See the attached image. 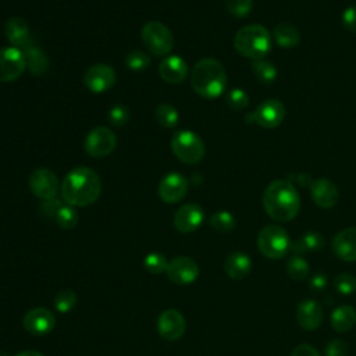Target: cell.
Wrapping results in <instances>:
<instances>
[{"instance_id":"6da1fadb","label":"cell","mask_w":356,"mask_h":356,"mask_svg":"<svg viewBox=\"0 0 356 356\" xmlns=\"http://www.w3.org/2000/svg\"><path fill=\"white\" fill-rule=\"evenodd\" d=\"M60 191L67 205L86 207L99 199L102 182L95 170L89 167H75L64 177Z\"/></svg>"},{"instance_id":"7a4b0ae2","label":"cell","mask_w":356,"mask_h":356,"mask_svg":"<svg viewBox=\"0 0 356 356\" xmlns=\"http://www.w3.org/2000/svg\"><path fill=\"white\" fill-rule=\"evenodd\" d=\"M263 207L273 220L285 223L298 216L301 198L292 182L287 180H276L263 194Z\"/></svg>"},{"instance_id":"3957f363","label":"cell","mask_w":356,"mask_h":356,"mask_svg":"<svg viewBox=\"0 0 356 356\" xmlns=\"http://www.w3.org/2000/svg\"><path fill=\"white\" fill-rule=\"evenodd\" d=\"M194 91L206 99L221 96L227 86V74L223 64L212 57L199 60L191 73Z\"/></svg>"},{"instance_id":"277c9868","label":"cell","mask_w":356,"mask_h":356,"mask_svg":"<svg viewBox=\"0 0 356 356\" xmlns=\"http://www.w3.org/2000/svg\"><path fill=\"white\" fill-rule=\"evenodd\" d=\"M234 48L244 57L265 59L272 49L270 32L261 24L247 26L235 34Z\"/></svg>"},{"instance_id":"5b68a950","label":"cell","mask_w":356,"mask_h":356,"mask_svg":"<svg viewBox=\"0 0 356 356\" xmlns=\"http://www.w3.org/2000/svg\"><path fill=\"white\" fill-rule=\"evenodd\" d=\"M291 245L288 232L276 224L266 225L258 235V248L268 259H283L290 254Z\"/></svg>"},{"instance_id":"8992f818","label":"cell","mask_w":356,"mask_h":356,"mask_svg":"<svg viewBox=\"0 0 356 356\" xmlns=\"http://www.w3.org/2000/svg\"><path fill=\"white\" fill-rule=\"evenodd\" d=\"M170 145L174 156L185 165L199 163L203 159L206 151L202 138L189 130L176 131L171 137Z\"/></svg>"},{"instance_id":"52a82bcc","label":"cell","mask_w":356,"mask_h":356,"mask_svg":"<svg viewBox=\"0 0 356 356\" xmlns=\"http://www.w3.org/2000/svg\"><path fill=\"white\" fill-rule=\"evenodd\" d=\"M141 37L144 46L156 57L167 56L174 48L173 32L159 21L145 24Z\"/></svg>"},{"instance_id":"ba28073f","label":"cell","mask_w":356,"mask_h":356,"mask_svg":"<svg viewBox=\"0 0 356 356\" xmlns=\"http://www.w3.org/2000/svg\"><path fill=\"white\" fill-rule=\"evenodd\" d=\"M284 117H285V107L283 102L277 99H268L262 102L252 113H250L245 117V120L262 129L273 130V129H277L284 122Z\"/></svg>"},{"instance_id":"9c48e42d","label":"cell","mask_w":356,"mask_h":356,"mask_svg":"<svg viewBox=\"0 0 356 356\" xmlns=\"http://www.w3.org/2000/svg\"><path fill=\"white\" fill-rule=\"evenodd\" d=\"M117 147L115 134L106 127H96L91 130L84 141L85 152L91 158L102 159L114 152Z\"/></svg>"},{"instance_id":"30bf717a","label":"cell","mask_w":356,"mask_h":356,"mask_svg":"<svg viewBox=\"0 0 356 356\" xmlns=\"http://www.w3.org/2000/svg\"><path fill=\"white\" fill-rule=\"evenodd\" d=\"M27 68V62L21 49L9 46L0 49V82L19 79Z\"/></svg>"},{"instance_id":"8fae6325","label":"cell","mask_w":356,"mask_h":356,"mask_svg":"<svg viewBox=\"0 0 356 356\" xmlns=\"http://www.w3.org/2000/svg\"><path fill=\"white\" fill-rule=\"evenodd\" d=\"M28 184L32 194L42 200L57 198V194L62 188L57 176L48 169L34 170L28 178Z\"/></svg>"},{"instance_id":"7c38bea8","label":"cell","mask_w":356,"mask_h":356,"mask_svg":"<svg viewBox=\"0 0 356 356\" xmlns=\"http://www.w3.org/2000/svg\"><path fill=\"white\" fill-rule=\"evenodd\" d=\"M115 84V73L114 70L103 63L93 64L84 74V85L92 93H103L111 89Z\"/></svg>"},{"instance_id":"4fadbf2b","label":"cell","mask_w":356,"mask_h":356,"mask_svg":"<svg viewBox=\"0 0 356 356\" xmlns=\"http://www.w3.org/2000/svg\"><path fill=\"white\" fill-rule=\"evenodd\" d=\"M188 180L180 173L166 174L158 187L159 198L166 203H178L188 192Z\"/></svg>"},{"instance_id":"5bb4252c","label":"cell","mask_w":356,"mask_h":356,"mask_svg":"<svg viewBox=\"0 0 356 356\" xmlns=\"http://www.w3.org/2000/svg\"><path fill=\"white\" fill-rule=\"evenodd\" d=\"M166 273L173 283L178 285H188L196 281V279L199 277V268L196 262L191 258L177 256L176 259L169 262Z\"/></svg>"},{"instance_id":"9a60e30c","label":"cell","mask_w":356,"mask_h":356,"mask_svg":"<svg viewBox=\"0 0 356 356\" xmlns=\"http://www.w3.org/2000/svg\"><path fill=\"white\" fill-rule=\"evenodd\" d=\"M205 220L203 209L196 203H188L181 206L173 218L174 227L182 234H189L196 231Z\"/></svg>"},{"instance_id":"2e32d148","label":"cell","mask_w":356,"mask_h":356,"mask_svg":"<svg viewBox=\"0 0 356 356\" xmlns=\"http://www.w3.org/2000/svg\"><path fill=\"white\" fill-rule=\"evenodd\" d=\"M185 317L176 309L165 310L158 320V331L166 341H177L185 332Z\"/></svg>"},{"instance_id":"e0dca14e","label":"cell","mask_w":356,"mask_h":356,"mask_svg":"<svg viewBox=\"0 0 356 356\" xmlns=\"http://www.w3.org/2000/svg\"><path fill=\"white\" fill-rule=\"evenodd\" d=\"M23 326L32 335H46L55 328L56 317L45 308H35L24 316Z\"/></svg>"},{"instance_id":"ac0fdd59","label":"cell","mask_w":356,"mask_h":356,"mask_svg":"<svg viewBox=\"0 0 356 356\" xmlns=\"http://www.w3.org/2000/svg\"><path fill=\"white\" fill-rule=\"evenodd\" d=\"M310 196L319 207L331 209L338 203L339 192L334 182L327 178H319L310 184Z\"/></svg>"},{"instance_id":"d6986e66","label":"cell","mask_w":356,"mask_h":356,"mask_svg":"<svg viewBox=\"0 0 356 356\" xmlns=\"http://www.w3.org/2000/svg\"><path fill=\"white\" fill-rule=\"evenodd\" d=\"M332 251L344 262H356V227L345 228L334 236Z\"/></svg>"},{"instance_id":"ffe728a7","label":"cell","mask_w":356,"mask_h":356,"mask_svg":"<svg viewBox=\"0 0 356 356\" xmlns=\"http://www.w3.org/2000/svg\"><path fill=\"white\" fill-rule=\"evenodd\" d=\"M297 320L298 324L306 331L319 328L323 321L321 305L313 299H303L297 308Z\"/></svg>"},{"instance_id":"44dd1931","label":"cell","mask_w":356,"mask_h":356,"mask_svg":"<svg viewBox=\"0 0 356 356\" xmlns=\"http://www.w3.org/2000/svg\"><path fill=\"white\" fill-rule=\"evenodd\" d=\"M159 74L167 84H181L188 74V66L180 56H169L159 64Z\"/></svg>"},{"instance_id":"7402d4cb","label":"cell","mask_w":356,"mask_h":356,"mask_svg":"<svg viewBox=\"0 0 356 356\" xmlns=\"http://www.w3.org/2000/svg\"><path fill=\"white\" fill-rule=\"evenodd\" d=\"M5 35L12 46L19 49H23L34 39L31 37L28 24L21 17H12L8 20L5 26Z\"/></svg>"},{"instance_id":"603a6c76","label":"cell","mask_w":356,"mask_h":356,"mask_svg":"<svg viewBox=\"0 0 356 356\" xmlns=\"http://www.w3.org/2000/svg\"><path fill=\"white\" fill-rule=\"evenodd\" d=\"M21 50L27 62V68L31 71L32 75H44L48 73L49 59L46 53L42 50V48L38 46V44L34 39Z\"/></svg>"},{"instance_id":"cb8c5ba5","label":"cell","mask_w":356,"mask_h":356,"mask_svg":"<svg viewBox=\"0 0 356 356\" xmlns=\"http://www.w3.org/2000/svg\"><path fill=\"white\" fill-rule=\"evenodd\" d=\"M252 269L251 258L244 252L231 254L224 263V270L231 280H244Z\"/></svg>"},{"instance_id":"d4e9b609","label":"cell","mask_w":356,"mask_h":356,"mask_svg":"<svg viewBox=\"0 0 356 356\" xmlns=\"http://www.w3.org/2000/svg\"><path fill=\"white\" fill-rule=\"evenodd\" d=\"M356 324V309L350 305H342L331 313V327L337 332H346Z\"/></svg>"},{"instance_id":"484cf974","label":"cell","mask_w":356,"mask_h":356,"mask_svg":"<svg viewBox=\"0 0 356 356\" xmlns=\"http://www.w3.org/2000/svg\"><path fill=\"white\" fill-rule=\"evenodd\" d=\"M274 41L281 48H294L301 42V32L297 27L288 23L279 24L274 28Z\"/></svg>"},{"instance_id":"4316f807","label":"cell","mask_w":356,"mask_h":356,"mask_svg":"<svg viewBox=\"0 0 356 356\" xmlns=\"http://www.w3.org/2000/svg\"><path fill=\"white\" fill-rule=\"evenodd\" d=\"M155 118L159 126L165 129H174L178 124L180 115L177 109L173 104L162 103L155 110Z\"/></svg>"},{"instance_id":"83f0119b","label":"cell","mask_w":356,"mask_h":356,"mask_svg":"<svg viewBox=\"0 0 356 356\" xmlns=\"http://www.w3.org/2000/svg\"><path fill=\"white\" fill-rule=\"evenodd\" d=\"M252 70H254L256 78L262 84L269 85V84H273L277 79V68L269 60H265V59L254 60L252 62Z\"/></svg>"},{"instance_id":"f1b7e54d","label":"cell","mask_w":356,"mask_h":356,"mask_svg":"<svg viewBox=\"0 0 356 356\" xmlns=\"http://www.w3.org/2000/svg\"><path fill=\"white\" fill-rule=\"evenodd\" d=\"M210 227L220 234H227L231 232L235 227V217L227 212V210H220L217 213H214L210 220H209Z\"/></svg>"},{"instance_id":"f546056e","label":"cell","mask_w":356,"mask_h":356,"mask_svg":"<svg viewBox=\"0 0 356 356\" xmlns=\"http://www.w3.org/2000/svg\"><path fill=\"white\" fill-rule=\"evenodd\" d=\"M309 263L302 256H294L290 258L287 262V273L288 276L295 281H302L309 276Z\"/></svg>"},{"instance_id":"4dcf8cb0","label":"cell","mask_w":356,"mask_h":356,"mask_svg":"<svg viewBox=\"0 0 356 356\" xmlns=\"http://www.w3.org/2000/svg\"><path fill=\"white\" fill-rule=\"evenodd\" d=\"M78 218H79V216H78V212L75 210V207L64 203L62 206V209L57 212L55 221L63 229H73L78 224Z\"/></svg>"},{"instance_id":"1f68e13d","label":"cell","mask_w":356,"mask_h":356,"mask_svg":"<svg viewBox=\"0 0 356 356\" xmlns=\"http://www.w3.org/2000/svg\"><path fill=\"white\" fill-rule=\"evenodd\" d=\"M298 241L302 245V248L305 250V252H309V251L317 252V251H321L326 247L324 236L320 232H316V231L305 232Z\"/></svg>"},{"instance_id":"d6a6232c","label":"cell","mask_w":356,"mask_h":356,"mask_svg":"<svg viewBox=\"0 0 356 356\" xmlns=\"http://www.w3.org/2000/svg\"><path fill=\"white\" fill-rule=\"evenodd\" d=\"M254 6V0H225L228 13L236 19L247 17Z\"/></svg>"},{"instance_id":"836d02e7","label":"cell","mask_w":356,"mask_h":356,"mask_svg":"<svg viewBox=\"0 0 356 356\" xmlns=\"http://www.w3.org/2000/svg\"><path fill=\"white\" fill-rule=\"evenodd\" d=\"M225 102L232 109V110H244L250 106V96L248 93L244 91V89H240V88H235V89H231L228 93H227V97H225Z\"/></svg>"},{"instance_id":"e575fe53","label":"cell","mask_w":356,"mask_h":356,"mask_svg":"<svg viewBox=\"0 0 356 356\" xmlns=\"http://www.w3.org/2000/svg\"><path fill=\"white\" fill-rule=\"evenodd\" d=\"M131 111L126 104H115L109 111V122L113 127H123L129 123Z\"/></svg>"},{"instance_id":"d590c367","label":"cell","mask_w":356,"mask_h":356,"mask_svg":"<svg viewBox=\"0 0 356 356\" xmlns=\"http://www.w3.org/2000/svg\"><path fill=\"white\" fill-rule=\"evenodd\" d=\"M77 303V294L73 290H62L55 298V308L60 313H68Z\"/></svg>"},{"instance_id":"8d00e7d4","label":"cell","mask_w":356,"mask_h":356,"mask_svg":"<svg viewBox=\"0 0 356 356\" xmlns=\"http://www.w3.org/2000/svg\"><path fill=\"white\" fill-rule=\"evenodd\" d=\"M144 266L145 269L152 273V274H160L163 272H166L167 266H169V262L167 259L165 258V255L159 254V252H152L149 255L145 256L144 259Z\"/></svg>"},{"instance_id":"74e56055","label":"cell","mask_w":356,"mask_h":356,"mask_svg":"<svg viewBox=\"0 0 356 356\" xmlns=\"http://www.w3.org/2000/svg\"><path fill=\"white\" fill-rule=\"evenodd\" d=\"M126 64L133 71H142L149 67L151 57L142 50H133L127 55Z\"/></svg>"},{"instance_id":"f35d334b","label":"cell","mask_w":356,"mask_h":356,"mask_svg":"<svg viewBox=\"0 0 356 356\" xmlns=\"http://www.w3.org/2000/svg\"><path fill=\"white\" fill-rule=\"evenodd\" d=\"M334 287L342 295H352L356 292V277L350 273H341L335 277Z\"/></svg>"},{"instance_id":"ab89813d","label":"cell","mask_w":356,"mask_h":356,"mask_svg":"<svg viewBox=\"0 0 356 356\" xmlns=\"http://www.w3.org/2000/svg\"><path fill=\"white\" fill-rule=\"evenodd\" d=\"M66 202L59 199V198H53V199H49V200H44L42 205H41V213L42 216H45L46 218H50V220H55L57 212L62 209V206L64 205Z\"/></svg>"},{"instance_id":"60d3db41","label":"cell","mask_w":356,"mask_h":356,"mask_svg":"<svg viewBox=\"0 0 356 356\" xmlns=\"http://www.w3.org/2000/svg\"><path fill=\"white\" fill-rule=\"evenodd\" d=\"M348 345L342 339H331L324 349V356H348Z\"/></svg>"},{"instance_id":"b9f144b4","label":"cell","mask_w":356,"mask_h":356,"mask_svg":"<svg viewBox=\"0 0 356 356\" xmlns=\"http://www.w3.org/2000/svg\"><path fill=\"white\" fill-rule=\"evenodd\" d=\"M342 24L346 30L356 32V6H350L342 13Z\"/></svg>"},{"instance_id":"7bdbcfd3","label":"cell","mask_w":356,"mask_h":356,"mask_svg":"<svg viewBox=\"0 0 356 356\" xmlns=\"http://www.w3.org/2000/svg\"><path fill=\"white\" fill-rule=\"evenodd\" d=\"M291 356H321V355L315 346L309 344H299L292 349Z\"/></svg>"},{"instance_id":"ee69618b","label":"cell","mask_w":356,"mask_h":356,"mask_svg":"<svg viewBox=\"0 0 356 356\" xmlns=\"http://www.w3.org/2000/svg\"><path fill=\"white\" fill-rule=\"evenodd\" d=\"M327 287V276L323 273H317L310 279V288L315 291H321Z\"/></svg>"},{"instance_id":"f6af8a7d","label":"cell","mask_w":356,"mask_h":356,"mask_svg":"<svg viewBox=\"0 0 356 356\" xmlns=\"http://www.w3.org/2000/svg\"><path fill=\"white\" fill-rule=\"evenodd\" d=\"M16 356H44V355L41 352H37V350H24V352H20Z\"/></svg>"},{"instance_id":"bcb514c9","label":"cell","mask_w":356,"mask_h":356,"mask_svg":"<svg viewBox=\"0 0 356 356\" xmlns=\"http://www.w3.org/2000/svg\"><path fill=\"white\" fill-rule=\"evenodd\" d=\"M0 356H6V355H2V353H0Z\"/></svg>"}]
</instances>
